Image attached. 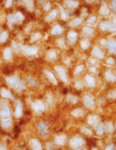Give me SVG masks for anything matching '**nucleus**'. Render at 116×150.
I'll return each instance as SVG.
<instances>
[{"mask_svg":"<svg viewBox=\"0 0 116 150\" xmlns=\"http://www.w3.org/2000/svg\"><path fill=\"white\" fill-rule=\"evenodd\" d=\"M107 75H108V77H107V78L108 79H109V80H115V77L114 76V74H111L109 72V73H107Z\"/></svg>","mask_w":116,"mask_h":150,"instance_id":"obj_11","label":"nucleus"},{"mask_svg":"<svg viewBox=\"0 0 116 150\" xmlns=\"http://www.w3.org/2000/svg\"><path fill=\"white\" fill-rule=\"evenodd\" d=\"M84 114V111H83L82 109H80V108H78V109H76L74 112H73V115H74V116H75L76 118L82 117Z\"/></svg>","mask_w":116,"mask_h":150,"instance_id":"obj_9","label":"nucleus"},{"mask_svg":"<svg viewBox=\"0 0 116 150\" xmlns=\"http://www.w3.org/2000/svg\"><path fill=\"white\" fill-rule=\"evenodd\" d=\"M81 132L84 133L86 137H91L93 135L92 131H91L90 129H88L87 127H84V126L81 127Z\"/></svg>","mask_w":116,"mask_h":150,"instance_id":"obj_8","label":"nucleus"},{"mask_svg":"<svg viewBox=\"0 0 116 150\" xmlns=\"http://www.w3.org/2000/svg\"><path fill=\"white\" fill-rule=\"evenodd\" d=\"M85 144V140L81 137H73L70 142H69V145L72 149H78L83 147Z\"/></svg>","mask_w":116,"mask_h":150,"instance_id":"obj_1","label":"nucleus"},{"mask_svg":"<svg viewBox=\"0 0 116 150\" xmlns=\"http://www.w3.org/2000/svg\"><path fill=\"white\" fill-rule=\"evenodd\" d=\"M66 141H67V136L64 135V134H61L57 137H56L55 138V143L56 145H64L66 143Z\"/></svg>","mask_w":116,"mask_h":150,"instance_id":"obj_4","label":"nucleus"},{"mask_svg":"<svg viewBox=\"0 0 116 150\" xmlns=\"http://www.w3.org/2000/svg\"><path fill=\"white\" fill-rule=\"evenodd\" d=\"M105 132V125L104 124L101 123L97 125V136H103Z\"/></svg>","mask_w":116,"mask_h":150,"instance_id":"obj_6","label":"nucleus"},{"mask_svg":"<svg viewBox=\"0 0 116 150\" xmlns=\"http://www.w3.org/2000/svg\"><path fill=\"white\" fill-rule=\"evenodd\" d=\"M84 105L87 108H93L94 107V102L91 96H86L84 98Z\"/></svg>","mask_w":116,"mask_h":150,"instance_id":"obj_7","label":"nucleus"},{"mask_svg":"<svg viewBox=\"0 0 116 150\" xmlns=\"http://www.w3.org/2000/svg\"><path fill=\"white\" fill-rule=\"evenodd\" d=\"M30 146L33 150H43V147L38 139L34 138L30 141Z\"/></svg>","mask_w":116,"mask_h":150,"instance_id":"obj_3","label":"nucleus"},{"mask_svg":"<svg viewBox=\"0 0 116 150\" xmlns=\"http://www.w3.org/2000/svg\"><path fill=\"white\" fill-rule=\"evenodd\" d=\"M0 150H4V149H3V148H0Z\"/></svg>","mask_w":116,"mask_h":150,"instance_id":"obj_17","label":"nucleus"},{"mask_svg":"<svg viewBox=\"0 0 116 150\" xmlns=\"http://www.w3.org/2000/svg\"><path fill=\"white\" fill-rule=\"evenodd\" d=\"M82 150H88V149H82Z\"/></svg>","mask_w":116,"mask_h":150,"instance_id":"obj_18","label":"nucleus"},{"mask_svg":"<svg viewBox=\"0 0 116 150\" xmlns=\"http://www.w3.org/2000/svg\"><path fill=\"white\" fill-rule=\"evenodd\" d=\"M91 150H99V149H98L97 148H95V147H94V148H92V149H91Z\"/></svg>","mask_w":116,"mask_h":150,"instance_id":"obj_16","label":"nucleus"},{"mask_svg":"<svg viewBox=\"0 0 116 150\" xmlns=\"http://www.w3.org/2000/svg\"><path fill=\"white\" fill-rule=\"evenodd\" d=\"M96 17L95 16H93V17H91L89 21H88V22H90V23H94L95 22V21H96Z\"/></svg>","mask_w":116,"mask_h":150,"instance_id":"obj_14","label":"nucleus"},{"mask_svg":"<svg viewBox=\"0 0 116 150\" xmlns=\"http://www.w3.org/2000/svg\"><path fill=\"white\" fill-rule=\"evenodd\" d=\"M109 49L114 52V53H116V42L115 41H110L109 43Z\"/></svg>","mask_w":116,"mask_h":150,"instance_id":"obj_10","label":"nucleus"},{"mask_svg":"<svg viewBox=\"0 0 116 150\" xmlns=\"http://www.w3.org/2000/svg\"><path fill=\"white\" fill-rule=\"evenodd\" d=\"M106 131L109 133V134H114L115 131V127L113 122H109L106 125Z\"/></svg>","mask_w":116,"mask_h":150,"instance_id":"obj_5","label":"nucleus"},{"mask_svg":"<svg viewBox=\"0 0 116 150\" xmlns=\"http://www.w3.org/2000/svg\"><path fill=\"white\" fill-rule=\"evenodd\" d=\"M99 120H100V118L97 115H90L87 119L88 124L92 127L97 126L99 125Z\"/></svg>","mask_w":116,"mask_h":150,"instance_id":"obj_2","label":"nucleus"},{"mask_svg":"<svg viewBox=\"0 0 116 150\" xmlns=\"http://www.w3.org/2000/svg\"><path fill=\"white\" fill-rule=\"evenodd\" d=\"M87 80H88V82H89V84H91V85L94 86V84H95V82H94V79H93V78L87 77Z\"/></svg>","mask_w":116,"mask_h":150,"instance_id":"obj_13","label":"nucleus"},{"mask_svg":"<svg viewBox=\"0 0 116 150\" xmlns=\"http://www.w3.org/2000/svg\"><path fill=\"white\" fill-rule=\"evenodd\" d=\"M104 150H115V145L113 143H111V144L108 145Z\"/></svg>","mask_w":116,"mask_h":150,"instance_id":"obj_12","label":"nucleus"},{"mask_svg":"<svg viewBox=\"0 0 116 150\" xmlns=\"http://www.w3.org/2000/svg\"><path fill=\"white\" fill-rule=\"evenodd\" d=\"M108 62H109V63H113V64H115V61H114V60H112V59H109V60H108Z\"/></svg>","mask_w":116,"mask_h":150,"instance_id":"obj_15","label":"nucleus"}]
</instances>
